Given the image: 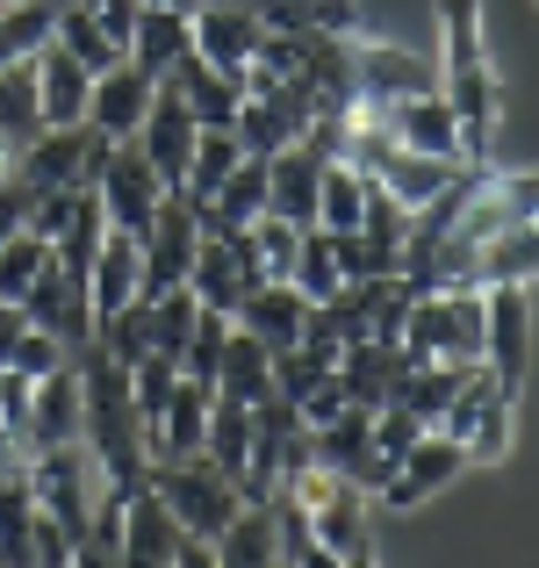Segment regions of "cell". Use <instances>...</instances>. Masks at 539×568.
I'll return each instance as SVG.
<instances>
[{"label":"cell","instance_id":"1","mask_svg":"<svg viewBox=\"0 0 539 568\" xmlns=\"http://www.w3.org/2000/svg\"><path fill=\"white\" fill-rule=\"evenodd\" d=\"M281 489H288V497L309 511V532H317L324 568H359V561H374V489H367V483L324 468V460H295Z\"/></svg>","mask_w":539,"mask_h":568},{"label":"cell","instance_id":"2","mask_svg":"<svg viewBox=\"0 0 539 568\" xmlns=\"http://www.w3.org/2000/svg\"><path fill=\"white\" fill-rule=\"evenodd\" d=\"M482 332H489L482 288H417L396 324V346H403V361L482 367Z\"/></svg>","mask_w":539,"mask_h":568},{"label":"cell","instance_id":"3","mask_svg":"<svg viewBox=\"0 0 539 568\" xmlns=\"http://www.w3.org/2000/svg\"><path fill=\"white\" fill-rule=\"evenodd\" d=\"M152 489L173 504V518H180V526H187V532H202V540H216V532L237 518V504H245V483H237L231 468H216L209 454L152 460Z\"/></svg>","mask_w":539,"mask_h":568},{"label":"cell","instance_id":"4","mask_svg":"<svg viewBox=\"0 0 539 568\" xmlns=\"http://www.w3.org/2000/svg\"><path fill=\"white\" fill-rule=\"evenodd\" d=\"M8 166L22 173V187H94L109 166V138L94 123H43Z\"/></svg>","mask_w":539,"mask_h":568},{"label":"cell","instance_id":"5","mask_svg":"<svg viewBox=\"0 0 539 568\" xmlns=\"http://www.w3.org/2000/svg\"><path fill=\"white\" fill-rule=\"evenodd\" d=\"M482 310H489L482 367L497 375L504 396H526V375H532V288L526 281H497V288H482Z\"/></svg>","mask_w":539,"mask_h":568},{"label":"cell","instance_id":"6","mask_svg":"<svg viewBox=\"0 0 539 568\" xmlns=\"http://www.w3.org/2000/svg\"><path fill=\"white\" fill-rule=\"evenodd\" d=\"M94 194H101V209H109V223L115 231H152V216L166 209V194H173V181L144 159V144L138 138H123V144H109V166H101V181H94Z\"/></svg>","mask_w":539,"mask_h":568},{"label":"cell","instance_id":"7","mask_svg":"<svg viewBox=\"0 0 539 568\" xmlns=\"http://www.w3.org/2000/svg\"><path fill=\"white\" fill-rule=\"evenodd\" d=\"M460 475H468V446L454 439V432L425 425L417 432V446L388 468V483L374 489V504H388V511H417L425 497H439V489H454Z\"/></svg>","mask_w":539,"mask_h":568},{"label":"cell","instance_id":"8","mask_svg":"<svg viewBox=\"0 0 539 568\" xmlns=\"http://www.w3.org/2000/svg\"><path fill=\"white\" fill-rule=\"evenodd\" d=\"M431 87H439V58L403 51V43L353 37V101H367V109H388V101L431 94Z\"/></svg>","mask_w":539,"mask_h":568},{"label":"cell","instance_id":"9","mask_svg":"<svg viewBox=\"0 0 539 568\" xmlns=\"http://www.w3.org/2000/svg\"><path fill=\"white\" fill-rule=\"evenodd\" d=\"M266 51V14L252 0H194V58L245 80Z\"/></svg>","mask_w":539,"mask_h":568},{"label":"cell","instance_id":"10","mask_svg":"<svg viewBox=\"0 0 539 568\" xmlns=\"http://www.w3.org/2000/svg\"><path fill=\"white\" fill-rule=\"evenodd\" d=\"M180 547H187V526L173 518V504L152 483H138L123 497V561L130 568H180Z\"/></svg>","mask_w":539,"mask_h":568},{"label":"cell","instance_id":"11","mask_svg":"<svg viewBox=\"0 0 539 568\" xmlns=\"http://www.w3.org/2000/svg\"><path fill=\"white\" fill-rule=\"evenodd\" d=\"M22 310H29V324H37V332H51L65 353L94 338V295H87V281H80V274H65L58 260L37 274V288L22 295Z\"/></svg>","mask_w":539,"mask_h":568},{"label":"cell","instance_id":"12","mask_svg":"<svg viewBox=\"0 0 539 568\" xmlns=\"http://www.w3.org/2000/svg\"><path fill=\"white\" fill-rule=\"evenodd\" d=\"M382 123L396 130V144H410V152L425 159H446V166H468V144H460V115L454 101L431 87V94H410V101H388Z\"/></svg>","mask_w":539,"mask_h":568},{"label":"cell","instance_id":"13","mask_svg":"<svg viewBox=\"0 0 539 568\" xmlns=\"http://www.w3.org/2000/svg\"><path fill=\"white\" fill-rule=\"evenodd\" d=\"M87 439V388H80V367L58 361L51 375L29 382V446H72Z\"/></svg>","mask_w":539,"mask_h":568},{"label":"cell","instance_id":"14","mask_svg":"<svg viewBox=\"0 0 539 568\" xmlns=\"http://www.w3.org/2000/svg\"><path fill=\"white\" fill-rule=\"evenodd\" d=\"M231 324L252 332L266 353H288V346H303V332H309V295L295 288V281H260V288H245V303L231 310Z\"/></svg>","mask_w":539,"mask_h":568},{"label":"cell","instance_id":"15","mask_svg":"<svg viewBox=\"0 0 539 568\" xmlns=\"http://www.w3.org/2000/svg\"><path fill=\"white\" fill-rule=\"evenodd\" d=\"M194 202L187 194H166V209L152 216V231H144V295L159 288H187V266H194Z\"/></svg>","mask_w":539,"mask_h":568},{"label":"cell","instance_id":"16","mask_svg":"<svg viewBox=\"0 0 539 568\" xmlns=\"http://www.w3.org/2000/svg\"><path fill=\"white\" fill-rule=\"evenodd\" d=\"M152 94H159V80L144 65H109V72H94V94H87V123L101 130L109 144H123V138H138V123H144V109H152Z\"/></svg>","mask_w":539,"mask_h":568},{"label":"cell","instance_id":"17","mask_svg":"<svg viewBox=\"0 0 539 568\" xmlns=\"http://www.w3.org/2000/svg\"><path fill=\"white\" fill-rule=\"evenodd\" d=\"M194 109L180 101V87L173 80H159V94H152V109H144V123H138V144H144V159H152L159 173L180 187V173H187V152H194Z\"/></svg>","mask_w":539,"mask_h":568},{"label":"cell","instance_id":"18","mask_svg":"<svg viewBox=\"0 0 539 568\" xmlns=\"http://www.w3.org/2000/svg\"><path fill=\"white\" fill-rule=\"evenodd\" d=\"M209 403H216V388H209V382H194V375H180V382H173V396H166V410H159V425L144 432V454H152V460L202 454Z\"/></svg>","mask_w":539,"mask_h":568},{"label":"cell","instance_id":"19","mask_svg":"<svg viewBox=\"0 0 539 568\" xmlns=\"http://www.w3.org/2000/svg\"><path fill=\"white\" fill-rule=\"evenodd\" d=\"M187 288H194V303H202V310H223V317H231V310L245 303V288H260V281L245 274V260L231 252V237H223V231H202V237H194Z\"/></svg>","mask_w":539,"mask_h":568},{"label":"cell","instance_id":"20","mask_svg":"<svg viewBox=\"0 0 539 568\" xmlns=\"http://www.w3.org/2000/svg\"><path fill=\"white\" fill-rule=\"evenodd\" d=\"M187 51H194V8L144 0V8H138V37H130V65H144L152 80H166Z\"/></svg>","mask_w":539,"mask_h":568},{"label":"cell","instance_id":"21","mask_svg":"<svg viewBox=\"0 0 539 568\" xmlns=\"http://www.w3.org/2000/svg\"><path fill=\"white\" fill-rule=\"evenodd\" d=\"M403 346L396 338H353L346 353H338V382H346V396L359 410H382V403H396V382H403Z\"/></svg>","mask_w":539,"mask_h":568},{"label":"cell","instance_id":"22","mask_svg":"<svg viewBox=\"0 0 539 568\" xmlns=\"http://www.w3.org/2000/svg\"><path fill=\"white\" fill-rule=\"evenodd\" d=\"M439 94L454 101V115H460V144H468V159H482L489 138H497V115H504L497 65H489V72H439Z\"/></svg>","mask_w":539,"mask_h":568},{"label":"cell","instance_id":"23","mask_svg":"<svg viewBox=\"0 0 539 568\" xmlns=\"http://www.w3.org/2000/svg\"><path fill=\"white\" fill-rule=\"evenodd\" d=\"M87 94H94V72L65 51V43H43L37 51V101H43V123H87Z\"/></svg>","mask_w":539,"mask_h":568},{"label":"cell","instance_id":"24","mask_svg":"<svg viewBox=\"0 0 539 568\" xmlns=\"http://www.w3.org/2000/svg\"><path fill=\"white\" fill-rule=\"evenodd\" d=\"M216 568H281V540H274V504L245 497L237 518L216 532Z\"/></svg>","mask_w":539,"mask_h":568},{"label":"cell","instance_id":"25","mask_svg":"<svg viewBox=\"0 0 539 568\" xmlns=\"http://www.w3.org/2000/svg\"><path fill=\"white\" fill-rule=\"evenodd\" d=\"M166 80L180 87V101L194 109V123H231V115H237V101H245V80H237V72L209 65V58H194V51L180 58Z\"/></svg>","mask_w":539,"mask_h":568},{"label":"cell","instance_id":"26","mask_svg":"<svg viewBox=\"0 0 539 568\" xmlns=\"http://www.w3.org/2000/svg\"><path fill=\"white\" fill-rule=\"evenodd\" d=\"M252 439H260V410H252V403H237V396H223V388H216V403H209V425H202V454L216 460V468H231L237 483H245Z\"/></svg>","mask_w":539,"mask_h":568},{"label":"cell","instance_id":"27","mask_svg":"<svg viewBox=\"0 0 539 568\" xmlns=\"http://www.w3.org/2000/svg\"><path fill=\"white\" fill-rule=\"evenodd\" d=\"M237 159H245L237 130L231 123H202L194 130V152H187V173H180V194H187V202H209V194L237 173Z\"/></svg>","mask_w":539,"mask_h":568},{"label":"cell","instance_id":"28","mask_svg":"<svg viewBox=\"0 0 539 568\" xmlns=\"http://www.w3.org/2000/svg\"><path fill=\"white\" fill-rule=\"evenodd\" d=\"M439 72H489L482 0H439Z\"/></svg>","mask_w":539,"mask_h":568},{"label":"cell","instance_id":"29","mask_svg":"<svg viewBox=\"0 0 539 568\" xmlns=\"http://www.w3.org/2000/svg\"><path fill=\"white\" fill-rule=\"evenodd\" d=\"M216 388H223V396H237V403H266V396H274V353H266L252 332H237V324H231V338H223V367H216Z\"/></svg>","mask_w":539,"mask_h":568},{"label":"cell","instance_id":"30","mask_svg":"<svg viewBox=\"0 0 539 568\" xmlns=\"http://www.w3.org/2000/svg\"><path fill=\"white\" fill-rule=\"evenodd\" d=\"M43 130V101H37V58L29 65H0V152H22Z\"/></svg>","mask_w":539,"mask_h":568},{"label":"cell","instance_id":"31","mask_svg":"<svg viewBox=\"0 0 539 568\" xmlns=\"http://www.w3.org/2000/svg\"><path fill=\"white\" fill-rule=\"evenodd\" d=\"M65 0H0V65H29L51 43Z\"/></svg>","mask_w":539,"mask_h":568},{"label":"cell","instance_id":"32","mask_svg":"<svg viewBox=\"0 0 539 568\" xmlns=\"http://www.w3.org/2000/svg\"><path fill=\"white\" fill-rule=\"evenodd\" d=\"M367 194H374V181L353 166V159H324L317 223H324V231H359V223H367Z\"/></svg>","mask_w":539,"mask_h":568},{"label":"cell","instance_id":"33","mask_svg":"<svg viewBox=\"0 0 539 568\" xmlns=\"http://www.w3.org/2000/svg\"><path fill=\"white\" fill-rule=\"evenodd\" d=\"M295 288L309 295V303H332L338 288H346V260H338V237L324 231V223H309L303 231V252H295Z\"/></svg>","mask_w":539,"mask_h":568},{"label":"cell","instance_id":"34","mask_svg":"<svg viewBox=\"0 0 539 568\" xmlns=\"http://www.w3.org/2000/svg\"><path fill=\"white\" fill-rule=\"evenodd\" d=\"M29 532H37V497H29V475H0V568H29V561H37Z\"/></svg>","mask_w":539,"mask_h":568},{"label":"cell","instance_id":"35","mask_svg":"<svg viewBox=\"0 0 539 568\" xmlns=\"http://www.w3.org/2000/svg\"><path fill=\"white\" fill-rule=\"evenodd\" d=\"M51 260H58V252H51V237H43V231H29V223H22L14 237H0V303H22V295L37 288V274H43Z\"/></svg>","mask_w":539,"mask_h":568},{"label":"cell","instance_id":"36","mask_svg":"<svg viewBox=\"0 0 539 568\" xmlns=\"http://www.w3.org/2000/svg\"><path fill=\"white\" fill-rule=\"evenodd\" d=\"M511 439H518V396H497L475 417V432L460 439L468 446V468H504V460H511Z\"/></svg>","mask_w":539,"mask_h":568},{"label":"cell","instance_id":"37","mask_svg":"<svg viewBox=\"0 0 539 568\" xmlns=\"http://www.w3.org/2000/svg\"><path fill=\"white\" fill-rule=\"evenodd\" d=\"M51 37L65 43V51L80 58L87 72H109V65H123V51H115V43L101 37V22H94V14L80 8V0H65V8H58V29H51Z\"/></svg>","mask_w":539,"mask_h":568},{"label":"cell","instance_id":"38","mask_svg":"<svg viewBox=\"0 0 539 568\" xmlns=\"http://www.w3.org/2000/svg\"><path fill=\"white\" fill-rule=\"evenodd\" d=\"M58 361H72V353L58 346L51 332H37V324H29V332H22V346H14V361H8V367H14V375H29V382H37V375H51Z\"/></svg>","mask_w":539,"mask_h":568},{"label":"cell","instance_id":"39","mask_svg":"<svg viewBox=\"0 0 539 568\" xmlns=\"http://www.w3.org/2000/svg\"><path fill=\"white\" fill-rule=\"evenodd\" d=\"M22 209H29L22 173H8V166H0V237H14V231H22Z\"/></svg>","mask_w":539,"mask_h":568},{"label":"cell","instance_id":"40","mask_svg":"<svg viewBox=\"0 0 539 568\" xmlns=\"http://www.w3.org/2000/svg\"><path fill=\"white\" fill-rule=\"evenodd\" d=\"M22 332H29V310H22V303H0V367L14 361V346H22Z\"/></svg>","mask_w":539,"mask_h":568},{"label":"cell","instance_id":"41","mask_svg":"<svg viewBox=\"0 0 539 568\" xmlns=\"http://www.w3.org/2000/svg\"><path fill=\"white\" fill-rule=\"evenodd\" d=\"M0 166H8V152H0Z\"/></svg>","mask_w":539,"mask_h":568}]
</instances>
